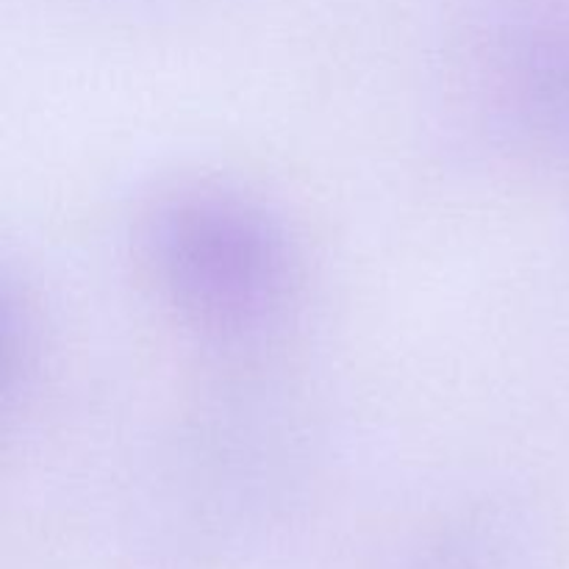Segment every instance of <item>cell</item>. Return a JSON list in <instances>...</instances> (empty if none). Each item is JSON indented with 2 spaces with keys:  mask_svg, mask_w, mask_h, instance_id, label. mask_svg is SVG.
<instances>
[{
  "mask_svg": "<svg viewBox=\"0 0 569 569\" xmlns=\"http://www.w3.org/2000/svg\"><path fill=\"white\" fill-rule=\"evenodd\" d=\"M156 253L178 303L220 328L264 320L287 283L281 239L231 203L178 206L161 220Z\"/></svg>",
  "mask_w": 569,
  "mask_h": 569,
  "instance_id": "1",
  "label": "cell"
}]
</instances>
